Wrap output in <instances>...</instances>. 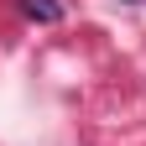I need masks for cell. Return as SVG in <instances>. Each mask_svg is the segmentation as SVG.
I'll use <instances>...</instances> for the list:
<instances>
[{"instance_id":"1","label":"cell","mask_w":146,"mask_h":146,"mask_svg":"<svg viewBox=\"0 0 146 146\" xmlns=\"http://www.w3.org/2000/svg\"><path fill=\"white\" fill-rule=\"evenodd\" d=\"M21 16H31V21H63V5L58 0H21Z\"/></svg>"}]
</instances>
